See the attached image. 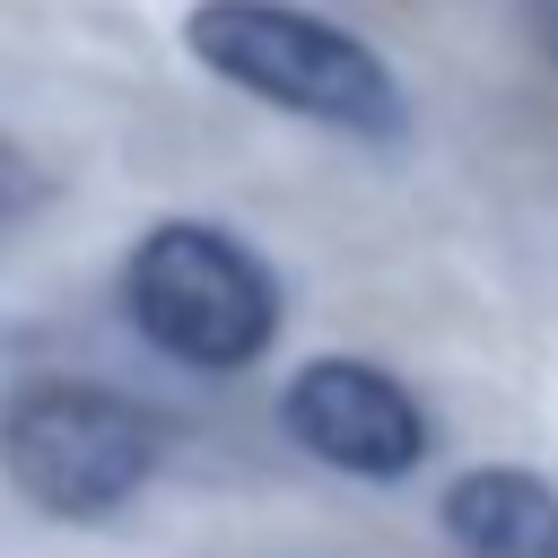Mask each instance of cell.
<instances>
[{
    "mask_svg": "<svg viewBox=\"0 0 558 558\" xmlns=\"http://www.w3.org/2000/svg\"><path fill=\"white\" fill-rule=\"evenodd\" d=\"M183 52L218 87H235L270 113H296L314 131H340V140H401L410 131V96H401L392 61L357 26H340L305 0H192Z\"/></svg>",
    "mask_w": 558,
    "mask_h": 558,
    "instance_id": "6da1fadb",
    "label": "cell"
},
{
    "mask_svg": "<svg viewBox=\"0 0 558 558\" xmlns=\"http://www.w3.org/2000/svg\"><path fill=\"white\" fill-rule=\"evenodd\" d=\"M122 314L157 357H174L192 375H244L270 357L288 296H279V270L235 227L157 218L122 253Z\"/></svg>",
    "mask_w": 558,
    "mask_h": 558,
    "instance_id": "7a4b0ae2",
    "label": "cell"
},
{
    "mask_svg": "<svg viewBox=\"0 0 558 558\" xmlns=\"http://www.w3.org/2000/svg\"><path fill=\"white\" fill-rule=\"evenodd\" d=\"M166 462L148 401L96 375H35L0 401V480L44 523H113Z\"/></svg>",
    "mask_w": 558,
    "mask_h": 558,
    "instance_id": "3957f363",
    "label": "cell"
},
{
    "mask_svg": "<svg viewBox=\"0 0 558 558\" xmlns=\"http://www.w3.org/2000/svg\"><path fill=\"white\" fill-rule=\"evenodd\" d=\"M279 427L340 480H410L436 445L418 392L375 357H305L279 384Z\"/></svg>",
    "mask_w": 558,
    "mask_h": 558,
    "instance_id": "277c9868",
    "label": "cell"
},
{
    "mask_svg": "<svg viewBox=\"0 0 558 558\" xmlns=\"http://www.w3.org/2000/svg\"><path fill=\"white\" fill-rule=\"evenodd\" d=\"M453 558H558V488L523 462H471L436 506Z\"/></svg>",
    "mask_w": 558,
    "mask_h": 558,
    "instance_id": "5b68a950",
    "label": "cell"
},
{
    "mask_svg": "<svg viewBox=\"0 0 558 558\" xmlns=\"http://www.w3.org/2000/svg\"><path fill=\"white\" fill-rule=\"evenodd\" d=\"M26 201H35V166H26V157H17L9 140H0V227H9V218H17Z\"/></svg>",
    "mask_w": 558,
    "mask_h": 558,
    "instance_id": "8992f818",
    "label": "cell"
}]
</instances>
